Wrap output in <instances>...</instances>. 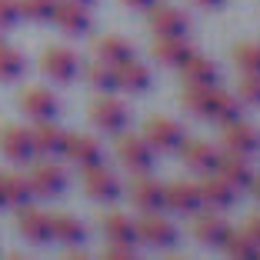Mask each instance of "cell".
Listing matches in <instances>:
<instances>
[{
  "instance_id": "15",
  "label": "cell",
  "mask_w": 260,
  "mask_h": 260,
  "mask_svg": "<svg viewBox=\"0 0 260 260\" xmlns=\"http://www.w3.org/2000/svg\"><path fill=\"white\" fill-rule=\"evenodd\" d=\"M193 217V223H190V230H193V240H200V244H207V247H220L223 244V237H227V230H230V223L223 220L220 214H214V210H204V214H190Z\"/></svg>"
},
{
  "instance_id": "23",
  "label": "cell",
  "mask_w": 260,
  "mask_h": 260,
  "mask_svg": "<svg viewBox=\"0 0 260 260\" xmlns=\"http://www.w3.org/2000/svg\"><path fill=\"white\" fill-rule=\"evenodd\" d=\"M150 54H153V60L170 63V67H180V63L193 54V47L187 44L184 34H170V37H157V40H153V50H150Z\"/></svg>"
},
{
  "instance_id": "33",
  "label": "cell",
  "mask_w": 260,
  "mask_h": 260,
  "mask_svg": "<svg viewBox=\"0 0 260 260\" xmlns=\"http://www.w3.org/2000/svg\"><path fill=\"white\" fill-rule=\"evenodd\" d=\"M217 87V84H214ZM214 87H200V84H184V93H180V104H184L190 114H197V117H204V110H207V97H210V90Z\"/></svg>"
},
{
  "instance_id": "20",
  "label": "cell",
  "mask_w": 260,
  "mask_h": 260,
  "mask_svg": "<svg viewBox=\"0 0 260 260\" xmlns=\"http://www.w3.org/2000/svg\"><path fill=\"white\" fill-rule=\"evenodd\" d=\"M214 174H220L223 180H227L230 187H237V190H244V187L253 184V170H250V164H247L240 153H230V150L217 157Z\"/></svg>"
},
{
  "instance_id": "32",
  "label": "cell",
  "mask_w": 260,
  "mask_h": 260,
  "mask_svg": "<svg viewBox=\"0 0 260 260\" xmlns=\"http://www.w3.org/2000/svg\"><path fill=\"white\" fill-rule=\"evenodd\" d=\"M23 57L17 54L14 47H7V44H0V80L4 84H10V80H17V77L23 74Z\"/></svg>"
},
{
  "instance_id": "3",
  "label": "cell",
  "mask_w": 260,
  "mask_h": 260,
  "mask_svg": "<svg viewBox=\"0 0 260 260\" xmlns=\"http://www.w3.org/2000/svg\"><path fill=\"white\" fill-rule=\"evenodd\" d=\"M80 184H84V193H87V197L100 200V204H114V200L123 193L120 177H117L110 167H104V164H93V167H87L84 177H80Z\"/></svg>"
},
{
  "instance_id": "16",
  "label": "cell",
  "mask_w": 260,
  "mask_h": 260,
  "mask_svg": "<svg viewBox=\"0 0 260 260\" xmlns=\"http://www.w3.org/2000/svg\"><path fill=\"white\" fill-rule=\"evenodd\" d=\"M130 204L137 207L140 214L144 210H164V184L150 180L147 174H134V180H130Z\"/></svg>"
},
{
  "instance_id": "40",
  "label": "cell",
  "mask_w": 260,
  "mask_h": 260,
  "mask_svg": "<svg viewBox=\"0 0 260 260\" xmlns=\"http://www.w3.org/2000/svg\"><path fill=\"white\" fill-rule=\"evenodd\" d=\"M123 7H134V10H150L157 0H120Z\"/></svg>"
},
{
  "instance_id": "10",
  "label": "cell",
  "mask_w": 260,
  "mask_h": 260,
  "mask_svg": "<svg viewBox=\"0 0 260 260\" xmlns=\"http://www.w3.org/2000/svg\"><path fill=\"white\" fill-rule=\"evenodd\" d=\"M0 153L14 164H30L34 160L30 130L17 127V123H4V127H0Z\"/></svg>"
},
{
  "instance_id": "30",
  "label": "cell",
  "mask_w": 260,
  "mask_h": 260,
  "mask_svg": "<svg viewBox=\"0 0 260 260\" xmlns=\"http://www.w3.org/2000/svg\"><path fill=\"white\" fill-rule=\"evenodd\" d=\"M104 237L120 240V244H137V227H134V220L127 214L110 210V214H104Z\"/></svg>"
},
{
  "instance_id": "29",
  "label": "cell",
  "mask_w": 260,
  "mask_h": 260,
  "mask_svg": "<svg viewBox=\"0 0 260 260\" xmlns=\"http://www.w3.org/2000/svg\"><path fill=\"white\" fill-rule=\"evenodd\" d=\"M0 190H4V204L7 207H23V204H30V197H34L30 180L20 174H0Z\"/></svg>"
},
{
  "instance_id": "13",
  "label": "cell",
  "mask_w": 260,
  "mask_h": 260,
  "mask_svg": "<svg viewBox=\"0 0 260 260\" xmlns=\"http://www.w3.org/2000/svg\"><path fill=\"white\" fill-rule=\"evenodd\" d=\"M190 27V17L180 7H170V4H153L150 7V30L153 37H170V34H187Z\"/></svg>"
},
{
  "instance_id": "9",
  "label": "cell",
  "mask_w": 260,
  "mask_h": 260,
  "mask_svg": "<svg viewBox=\"0 0 260 260\" xmlns=\"http://www.w3.org/2000/svg\"><path fill=\"white\" fill-rule=\"evenodd\" d=\"M50 20H54L63 34H70V37H84V34H90V23H93L90 10H87L84 4H77V0H57Z\"/></svg>"
},
{
  "instance_id": "36",
  "label": "cell",
  "mask_w": 260,
  "mask_h": 260,
  "mask_svg": "<svg viewBox=\"0 0 260 260\" xmlns=\"http://www.w3.org/2000/svg\"><path fill=\"white\" fill-rule=\"evenodd\" d=\"M237 97L240 104H247V107H257L260 104V74H244L237 80Z\"/></svg>"
},
{
  "instance_id": "18",
  "label": "cell",
  "mask_w": 260,
  "mask_h": 260,
  "mask_svg": "<svg viewBox=\"0 0 260 260\" xmlns=\"http://www.w3.org/2000/svg\"><path fill=\"white\" fill-rule=\"evenodd\" d=\"M63 137H67V130H60L54 120H37L30 127L34 153H40V157H54V153H60L63 150Z\"/></svg>"
},
{
  "instance_id": "5",
  "label": "cell",
  "mask_w": 260,
  "mask_h": 260,
  "mask_svg": "<svg viewBox=\"0 0 260 260\" xmlns=\"http://www.w3.org/2000/svg\"><path fill=\"white\" fill-rule=\"evenodd\" d=\"M40 70L57 84H70L77 77V70H80V57L70 47H47L40 54Z\"/></svg>"
},
{
  "instance_id": "35",
  "label": "cell",
  "mask_w": 260,
  "mask_h": 260,
  "mask_svg": "<svg viewBox=\"0 0 260 260\" xmlns=\"http://www.w3.org/2000/svg\"><path fill=\"white\" fill-rule=\"evenodd\" d=\"M234 63L244 74H260V44H237L234 47Z\"/></svg>"
},
{
  "instance_id": "43",
  "label": "cell",
  "mask_w": 260,
  "mask_h": 260,
  "mask_svg": "<svg viewBox=\"0 0 260 260\" xmlns=\"http://www.w3.org/2000/svg\"><path fill=\"white\" fill-rule=\"evenodd\" d=\"M77 4H84V7H90V4H93V0H77Z\"/></svg>"
},
{
  "instance_id": "26",
  "label": "cell",
  "mask_w": 260,
  "mask_h": 260,
  "mask_svg": "<svg viewBox=\"0 0 260 260\" xmlns=\"http://www.w3.org/2000/svg\"><path fill=\"white\" fill-rule=\"evenodd\" d=\"M180 70H184V84H200V87H214L217 84V63L207 60V57H200V54H190L184 63H180Z\"/></svg>"
},
{
  "instance_id": "21",
  "label": "cell",
  "mask_w": 260,
  "mask_h": 260,
  "mask_svg": "<svg viewBox=\"0 0 260 260\" xmlns=\"http://www.w3.org/2000/svg\"><path fill=\"white\" fill-rule=\"evenodd\" d=\"M180 157H184V164H187L190 170L210 174V170L217 167V157H220V150H217L210 140H184V144H180Z\"/></svg>"
},
{
  "instance_id": "44",
  "label": "cell",
  "mask_w": 260,
  "mask_h": 260,
  "mask_svg": "<svg viewBox=\"0 0 260 260\" xmlns=\"http://www.w3.org/2000/svg\"><path fill=\"white\" fill-rule=\"evenodd\" d=\"M0 207H7V204H4V190H0Z\"/></svg>"
},
{
  "instance_id": "8",
  "label": "cell",
  "mask_w": 260,
  "mask_h": 260,
  "mask_svg": "<svg viewBox=\"0 0 260 260\" xmlns=\"http://www.w3.org/2000/svg\"><path fill=\"white\" fill-rule=\"evenodd\" d=\"M223 127V134H220V140H223V147H227L230 153H240V157H250V153H257L260 150V134H257V127L253 123H247V120H230V123H220Z\"/></svg>"
},
{
  "instance_id": "41",
  "label": "cell",
  "mask_w": 260,
  "mask_h": 260,
  "mask_svg": "<svg viewBox=\"0 0 260 260\" xmlns=\"http://www.w3.org/2000/svg\"><path fill=\"white\" fill-rule=\"evenodd\" d=\"M197 7H223V0H193Z\"/></svg>"
},
{
  "instance_id": "14",
  "label": "cell",
  "mask_w": 260,
  "mask_h": 260,
  "mask_svg": "<svg viewBox=\"0 0 260 260\" xmlns=\"http://www.w3.org/2000/svg\"><path fill=\"white\" fill-rule=\"evenodd\" d=\"M20 214H17V230L23 234V240H30V244H47L50 240V214L37 210V207L23 204L17 207Z\"/></svg>"
},
{
  "instance_id": "42",
  "label": "cell",
  "mask_w": 260,
  "mask_h": 260,
  "mask_svg": "<svg viewBox=\"0 0 260 260\" xmlns=\"http://www.w3.org/2000/svg\"><path fill=\"white\" fill-rule=\"evenodd\" d=\"M250 190H253V197L260 200V180H257V177H253V184H250Z\"/></svg>"
},
{
  "instance_id": "7",
  "label": "cell",
  "mask_w": 260,
  "mask_h": 260,
  "mask_svg": "<svg viewBox=\"0 0 260 260\" xmlns=\"http://www.w3.org/2000/svg\"><path fill=\"white\" fill-rule=\"evenodd\" d=\"M134 227H137V240H144L150 247H170L177 240V227L157 210H144V217L134 220Z\"/></svg>"
},
{
  "instance_id": "4",
  "label": "cell",
  "mask_w": 260,
  "mask_h": 260,
  "mask_svg": "<svg viewBox=\"0 0 260 260\" xmlns=\"http://www.w3.org/2000/svg\"><path fill=\"white\" fill-rule=\"evenodd\" d=\"M200 207H204L200 184H193V180H170V184H164V210L190 217V214H197Z\"/></svg>"
},
{
  "instance_id": "25",
  "label": "cell",
  "mask_w": 260,
  "mask_h": 260,
  "mask_svg": "<svg viewBox=\"0 0 260 260\" xmlns=\"http://www.w3.org/2000/svg\"><path fill=\"white\" fill-rule=\"evenodd\" d=\"M93 57L104 63H114V67H120L123 60H130L134 57V50H130V44L123 37H117V34H107V37L93 40Z\"/></svg>"
},
{
  "instance_id": "38",
  "label": "cell",
  "mask_w": 260,
  "mask_h": 260,
  "mask_svg": "<svg viewBox=\"0 0 260 260\" xmlns=\"http://www.w3.org/2000/svg\"><path fill=\"white\" fill-rule=\"evenodd\" d=\"M104 257H114V260H130V257H134V244L107 240V247H104Z\"/></svg>"
},
{
  "instance_id": "24",
  "label": "cell",
  "mask_w": 260,
  "mask_h": 260,
  "mask_svg": "<svg viewBox=\"0 0 260 260\" xmlns=\"http://www.w3.org/2000/svg\"><path fill=\"white\" fill-rule=\"evenodd\" d=\"M150 87V70L144 67L140 60H123L117 67V90H127V93H144Z\"/></svg>"
},
{
  "instance_id": "2",
  "label": "cell",
  "mask_w": 260,
  "mask_h": 260,
  "mask_svg": "<svg viewBox=\"0 0 260 260\" xmlns=\"http://www.w3.org/2000/svg\"><path fill=\"white\" fill-rule=\"evenodd\" d=\"M144 137L157 153H174V150H180V144L187 140V130L177 120H170V117H147Z\"/></svg>"
},
{
  "instance_id": "22",
  "label": "cell",
  "mask_w": 260,
  "mask_h": 260,
  "mask_svg": "<svg viewBox=\"0 0 260 260\" xmlns=\"http://www.w3.org/2000/svg\"><path fill=\"white\" fill-rule=\"evenodd\" d=\"M240 107H244V104H240L237 93H227V90H220V87H214L210 97H207L204 117L207 120H217V123H230V120L240 117Z\"/></svg>"
},
{
  "instance_id": "31",
  "label": "cell",
  "mask_w": 260,
  "mask_h": 260,
  "mask_svg": "<svg viewBox=\"0 0 260 260\" xmlns=\"http://www.w3.org/2000/svg\"><path fill=\"white\" fill-rule=\"evenodd\" d=\"M84 74H87V84L97 87L100 93H114L117 90V67L114 63H104V60L93 57V63L84 70Z\"/></svg>"
},
{
  "instance_id": "19",
  "label": "cell",
  "mask_w": 260,
  "mask_h": 260,
  "mask_svg": "<svg viewBox=\"0 0 260 260\" xmlns=\"http://www.w3.org/2000/svg\"><path fill=\"white\" fill-rule=\"evenodd\" d=\"M20 110L34 120H50L57 114V93H50L47 87H27L20 93Z\"/></svg>"
},
{
  "instance_id": "12",
  "label": "cell",
  "mask_w": 260,
  "mask_h": 260,
  "mask_svg": "<svg viewBox=\"0 0 260 260\" xmlns=\"http://www.w3.org/2000/svg\"><path fill=\"white\" fill-rule=\"evenodd\" d=\"M60 153L67 157V160H74L80 170L93 167V164H104V150H100V144L90 137V134H67Z\"/></svg>"
},
{
  "instance_id": "11",
  "label": "cell",
  "mask_w": 260,
  "mask_h": 260,
  "mask_svg": "<svg viewBox=\"0 0 260 260\" xmlns=\"http://www.w3.org/2000/svg\"><path fill=\"white\" fill-rule=\"evenodd\" d=\"M30 190L34 197H57V193H63V187H67V174H63L60 164H34L30 167Z\"/></svg>"
},
{
  "instance_id": "39",
  "label": "cell",
  "mask_w": 260,
  "mask_h": 260,
  "mask_svg": "<svg viewBox=\"0 0 260 260\" xmlns=\"http://www.w3.org/2000/svg\"><path fill=\"white\" fill-rule=\"evenodd\" d=\"M247 234H250V237L253 240H257V244H260V214H253V217H247Z\"/></svg>"
},
{
  "instance_id": "6",
  "label": "cell",
  "mask_w": 260,
  "mask_h": 260,
  "mask_svg": "<svg viewBox=\"0 0 260 260\" xmlns=\"http://www.w3.org/2000/svg\"><path fill=\"white\" fill-rule=\"evenodd\" d=\"M90 120H93V127H100L104 134H120V130L127 127V107H123L114 93H100L90 104Z\"/></svg>"
},
{
  "instance_id": "28",
  "label": "cell",
  "mask_w": 260,
  "mask_h": 260,
  "mask_svg": "<svg viewBox=\"0 0 260 260\" xmlns=\"http://www.w3.org/2000/svg\"><path fill=\"white\" fill-rule=\"evenodd\" d=\"M50 237H57L60 244H84L87 227L70 214H54L50 217Z\"/></svg>"
},
{
  "instance_id": "27",
  "label": "cell",
  "mask_w": 260,
  "mask_h": 260,
  "mask_svg": "<svg viewBox=\"0 0 260 260\" xmlns=\"http://www.w3.org/2000/svg\"><path fill=\"white\" fill-rule=\"evenodd\" d=\"M220 247L230 253V257H237V260H260V244L247 234V230H234L230 227Z\"/></svg>"
},
{
  "instance_id": "17",
  "label": "cell",
  "mask_w": 260,
  "mask_h": 260,
  "mask_svg": "<svg viewBox=\"0 0 260 260\" xmlns=\"http://www.w3.org/2000/svg\"><path fill=\"white\" fill-rule=\"evenodd\" d=\"M200 200H204V207H210V210H227V207L237 200V187H230L220 174L210 170V174L200 180Z\"/></svg>"
},
{
  "instance_id": "1",
  "label": "cell",
  "mask_w": 260,
  "mask_h": 260,
  "mask_svg": "<svg viewBox=\"0 0 260 260\" xmlns=\"http://www.w3.org/2000/svg\"><path fill=\"white\" fill-rule=\"evenodd\" d=\"M114 150H117V160H120L130 174H150V167H153V147L147 144L144 134H123V130H120V134H117Z\"/></svg>"
},
{
  "instance_id": "34",
  "label": "cell",
  "mask_w": 260,
  "mask_h": 260,
  "mask_svg": "<svg viewBox=\"0 0 260 260\" xmlns=\"http://www.w3.org/2000/svg\"><path fill=\"white\" fill-rule=\"evenodd\" d=\"M17 7H20V17L44 23V20H50V17H54L57 0H17Z\"/></svg>"
},
{
  "instance_id": "37",
  "label": "cell",
  "mask_w": 260,
  "mask_h": 260,
  "mask_svg": "<svg viewBox=\"0 0 260 260\" xmlns=\"http://www.w3.org/2000/svg\"><path fill=\"white\" fill-rule=\"evenodd\" d=\"M17 20H20L17 0H0V27H14Z\"/></svg>"
}]
</instances>
